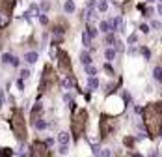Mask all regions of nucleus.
<instances>
[{
  "instance_id": "29",
  "label": "nucleus",
  "mask_w": 162,
  "mask_h": 157,
  "mask_svg": "<svg viewBox=\"0 0 162 157\" xmlns=\"http://www.w3.org/2000/svg\"><path fill=\"white\" fill-rule=\"evenodd\" d=\"M104 71H106V73H108L110 77L114 75V69H112V65H110V64H104Z\"/></svg>"
},
{
  "instance_id": "1",
  "label": "nucleus",
  "mask_w": 162,
  "mask_h": 157,
  "mask_svg": "<svg viewBox=\"0 0 162 157\" xmlns=\"http://www.w3.org/2000/svg\"><path fill=\"white\" fill-rule=\"evenodd\" d=\"M144 125L151 139H156L162 131V103H151L142 110Z\"/></svg>"
},
{
  "instance_id": "15",
  "label": "nucleus",
  "mask_w": 162,
  "mask_h": 157,
  "mask_svg": "<svg viewBox=\"0 0 162 157\" xmlns=\"http://www.w3.org/2000/svg\"><path fill=\"white\" fill-rule=\"evenodd\" d=\"M153 77H155V80L162 82V67H160V65H156L155 69H153Z\"/></svg>"
},
{
  "instance_id": "17",
  "label": "nucleus",
  "mask_w": 162,
  "mask_h": 157,
  "mask_svg": "<svg viewBox=\"0 0 162 157\" xmlns=\"http://www.w3.org/2000/svg\"><path fill=\"white\" fill-rule=\"evenodd\" d=\"M112 26H114V32H118V30L123 26V19H121V17H115V21L112 22Z\"/></svg>"
},
{
  "instance_id": "12",
  "label": "nucleus",
  "mask_w": 162,
  "mask_h": 157,
  "mask_svg": "<svg viewBox=\"0 0 162 157\" xmlns=\"http://www.w3.org/2000/svg\"><path fill=\"white\" fill-rule=\"evenodd\" d=\"M97 86H99L97 77H89L88 79V90H97Z\"/></svg>"
},
{
  "instance_id": "49",
  "label": "nucleus",
  "mask_w": 162,
  "mask_h": 157,
  "mask_svg": "<svg viewBox=\"0 0 162 157\" xmlns=\"http://www.w3.org/2000/svg\"><path fill=\"white\" fill-rule=\"evenodd\" d=\"M160 2H162V0H160Z\"/></svg>"
},
{
  "instance_id": "45",
  "label": "nucleus",
  "mask_w": 162,
  "mask_h": 157,
  "mask_svg": "<svg viewBox=\"0 0 162 157\" xmlns=\"http://www.w3.org/2000/svg\"><path fill=\"white\" fill-rule=\"evenodd\" d=\"M115 2H118V4H119V2H127V0H115Z\"/></svg>"
},
{
  "instance_id": "23",
  "label": "nucleus",
  "mask_w": 162,
  "mask_h": 157,
  "mask_svg": "<svg viewBox=\"0 0 162 157\" xmlns=\"http://www.w3.org/2000/svg\"><path fill=\"white\" fill-rule=\"evenodd\" d=\"M86 32L89 34V37H91V39H93V37L97 36V28H93V26H91V25H88V28H86Z\"/></svg>"
},
{
  "instance_id": "48",
  "label": "nucleus",
  "mask_w": 162,
  "mask_h": 157,
  "mask_svg": "<svg viewBox=\"0 0 162 157\" xmlns=\"http://www.w3.org/2000/svg\"><path fill=\"white\" fill-rule=\"evenodd\" d=\"M127 157H130V155H127Z\"/></svg>"
},
{
  "instance_id": "38",
  "label": "nucleus",
  "mask_w": 162,
  "mask_h": 157,
  "mask_svg": "<svg viewBox=\"0 0 162 157\" xmlns=\"http://www.w3.org/2000/svg\"><path fill=\"white\" fill-rule=\"evenodd\" d=\"M17 88H19V90L24 88V84H22V79H19V80H17Z\"/></svg>"
},
{
  "instance_id": "20",
  "label": "nucleus",
  "mask_w": 162,
  "mask_h": 157,
  "mask_svg": "<svg viewBox=\"0 0 162 157\" xmlns=\"http://www.w3.org/2000/svg\"><path fill=\"white\" fill-rule=\"evenodd\" d=\"M34 124H36V127H37V129H47V127H49V124H47V122H45L43 118H39V120H36Z\"/></svg>"
},
{
  "instance_id": "21",
  "label": "nucleus",
  "mask_w": 162,
  "mask_h": 157,
  "mask_svg": "<svg viewBox=\"0 0 162 157\" xmlns=\"http://www.w3.org/2000/svg\"><path fill=\"white\" fill-rule=\"evenodd\" d=\"M104 43H106V45H114V43H115V36H114V32L106 34V37H104Z\"/></svg>"
},
{
  "instance_id": "34",
  "label": "nucleus",
  "mask_w": 162,
  "mask_h": 157,
  "mask_svg": "<svg viewBox=\"0 0 162 157\" xmlns=\"http://www.w3.org/2000/svg\"><path fill=\"white\" fill-rule=\"evenodd\" d=\"M118 51H123V43L115 39V53H118Z\"/></svg>"
},
{
  "instance_id": "32",
  "label": "nucleus",
  "mask_w": 162,
  "mask_h": 157,
  "mask_svg": "<svg viewBox=\"0 0 162 157\" xmlns=\"http://www.w3.org/2000/svg\"><path fill=\"white\" fill-rule=\"evenodd\" d=\"M160 26H162V25H160L158 21H151V28H153V30H158Z\"/></svg>"
},
{
  "instance_id": "9",
  "label": "nucleus",
  "mask_w": 162,
  "mask_h": 157,
  "mask_svg": "<svg viewBox=\"0 0 162 157\" xmlns=\"http://www.w3.org/2000/svg\"><path fill=\"white\" fill-rule=\"evenodd\" d=\"M60 84H62L63 88H73V86H77V80H75L73 75H65V77H62Z\"/></svg>"
},
{
  "instance_id": "10",
  "label": "nucleus",
  "mask_w": 162,
  "mask_h": 157,
  "mask_svg": "<svg viewBox=\"0 0 162 157\" xmlns=\"http://www.w3.org/2000/svg\"><path fill=\"white\" fill-rule=\"evenodd\" d=\"M99 30L104 32V34H110V32H114V26H112V22H110V21H103L101 25H99Z\"/></svg>"
},
{
  "instance_id": "22",
  "label": "nucleus",
  "mask_w": 162,
  "mask_h": 157,
  "mask_svg": "<svg viewBox=\"0 0 162 157\" xmlns=\"http://www.w3.org/2000/svg\"><path fill=\"white\" fill-rule=\"evenodd\" d=\"M86 73H88L89 77H95V75H97V69H95L93 65H89V64H88V65H86Z\"/></svg>"
},
{
  "instance_id": "5",
  "label": "nucleus",
  "mask_w": 162,
  "mask_h": 157,
  "mask_svg": "<svg viewBox=\"0 0 162 157\" xmlns=\"http://www.w3.org/2000/svg\"><path fill=\"white\" fill-rule=\"evenodd\" d=\"M30 157H51L49 146L45 144V142H41V140L32 142V148H30Z\"/></svg>"
},
{
  "instance_id": "25",
  "label": "nucleus",
  "mask_w": 162,
  "mask_h": 157,
  "mask_svg": "<svg viewBox=\"0 0 162 157\" xmlns=\"http://www.w3.org/2000/svg\"><path fill=\"white\" fill-rule=\"evenodd\" d=\"M112 155V150H108V148H101V151H99V157H110Z\"/></svg>"
},
{
  "instance_id": "31",
  "label": "nucleus",
  "mask_w": 162,
  "mask_h": 157,
  "mask_svg": "<svg viewBox=\"0 0 162 157\" xmlns=\"http://www.w3.org/2000/svg\"><path fill=\"white\" fill-rule=\"evenodd\" d=\"M28 77H30V71H28V69H22V71H21V79H22V80L28 79Z\"/></svg>"
},
{
  "instance_id": "19",
  "label": "nucleus",
  "mask_w": 162,
  "mask_h": 157,
  "mask_svg": "<svg viewBox=\"0 0 162 157\" xmlns=\"http://www.w3.org/2000/svg\"><path fill=\"white\" fill-rule=\"evenodd\" d=\"M80 62H82L84 65H88V64L91 62V56H89V53H86V51H84V53L80 54Z\"/></svg>"
},
{
  "instance_id": "7",
  "label": "nucleus",
  "mask_w": 162,
  "mask_h": 157,
  "mask_svg": "<svg viewBox=\"0 0 162 157\" xmlns=\"http://www.w3.org/2000/svg\"><path fill=\"white\" fill-rule=\"evenodd\" d=\"M58 62H60V71H62V75L65 77V75H73V69H71V60H69V56H67V53H60L58 54Z\"/></svg>"
},
{
  "instance_id": "24",
  "label": "nucleus",
  "mask_w": 162,
  "mask_h": 157,
  "mask_svg": "<svg viewBox=\"0 0 162 157\" xmlns=\"http://www.w3.org/2000/svg\"><path fill=\"white\" fill-rule=\"evenodd\" d=\"M82 43L86 45V47H89V45H91V37H89L88 32H84V36H82Z\"/></svg>"
},
{
  "instance_id": "14",
  "label": "nucleus",
  "mask_w": 162,
  "mask_h": 157,
  "mask_svg": "<svg viewBox=\"0 0 162 157\" xmlns=\"http://www.w3.org/2000/svg\"><path fill=\"white\" fill-rule=\"evenodd\" d=\"M24 60H26L28 64L37 62V53H36V51H34V53H26V54H24Z\"/></svg>"
},
{
  "instance_id": "36",
  "label": "nucleus",
  "mask_w": 162,
  "mask_h": 157,
  "mask_svg": "<svg viewBox=\"0 0 162 157\" xmlns=\"http://www.w3.org/2000/svg\"><path fill=\"white\" fill-rule=\"evenodd\" d=\"M140 30H142L144 34H149V26H147V25H140Z\"/></svg>"
},
{
  "instance_id": "44",
  "label": "nucleus",
  "mask_w": 162,
  "mask_h": 157,
  "mask_svg": "<svg viewBox=\"0 0 162 157\" xmlns=\"http://www.w3.org/2000/svg\"><path fill=\"white\" fill-rule=\"evenodd\" d=\"M158 13H160V15H162V6H158Z\"/></svg>"
},
{
  "instance_id": "40",
  "label": "nucleus",
  "mask_w": 162,
  "mask_h": 157,
  "mask_svg": "<svg viewBox=\"0 0 162 157\" xmlns=\"http://www.w3.org/2000/svg\"><path fill=\"white\" fill-rule=\"evenodd\" d=\"M142 53H144V56H145V58H149V56H151V53H149V49H142Z\"/></svg>"
},
{
  "instance_id": "18",
  "label": "nucleus",
  "mask_w": 162,
  "mask_h": 157,
  "mask_svg": "<svg viewBox=\"0 0 162 157\" xmlns=\"http://www.w3.org/2000/svg\"><path fill=\"white\" fill-rule=\"evenodd\" d=\"M58 142H60V144H67V142H69V135L63 133V131L58 133Z\"/></svg>"
},
{
  "instance_id": "33",
  "label": "nucleus",
  "mask_w": 162,
  "mask_h": 157,
  "mask_svg": "<svg viewBox=\"0 0 162 157\" xmlns=\"http://www.w3.org/2000/svg\"><path fill=\"white\" fill-rule=\"evenodd\" d=\"M41 10H43V11H49V10H51V4L47 2V0H45V2L41 4Z\"/></svg>"
},
{
  "instance_id": "47",
  "label": "nucleus",
  "mask_w": 162,
  "mask_h": 157,
  "mask_svg": "<svg viewBox=\"0 0 162 157\" xmlns=\"http://www.w3.org/2000/svg\"><path fill=\"white\" fill-rule=\"evenodd\" d=\"M160 135H162V131H160Z\"/></svg>"
},
{
  "instance_id": "27",
  "label": "nucleus",
  "mask_w": 162,
  "mask_h": 157,
  "mask_svg": "<svg viewBox=\"0 0 162 157\" xmlns=\"http://www.w3.org/2000/svg\"><path fill=\"white\" fill-rule=\"evenodd\" d=\"M99 151H101V146H99V144H93V146H91V153H93V155H99Z\"/></svg>"
},
{
  "instance_id": "39",
  "label": "nucleus",
  "mask_w": 162,
  "mask_h": 157,
  "mask_svg": "<svg viewBox=\"0 0 162 157\" xmlns=\"http://www.w3.org/2000/svg\"><path fill=\"white\" fill-rule=\"evenodd\" d=\"M39 21H41V25H47V17L45 15H39Z\"/></svg>"
},
{
  "instance_id": "3",
  "label": "nucleus",
  "mask_w": 162,
  "mask_h": 157,
  "mask_svg": "<svg viewBox=\"0 0 162 157\" xmlns=\"http://www.w3.org/2000/svg\"><path fill=\"white\" fill-rule=\"evenodd\" d=\"M86 124H88V112L84 108L73 112V122H71V131H73V139L78 140L82 135H84V129H86Z\"/></svg>"
},
{
  "instance_id": "30",
  "label": "nucleus",
  "mask_w": 162,
  "mask_h": 157,
  "mask_svg": "<svg viewBox=\"0 0 162 157\" xmlns=\"http://www.w3.org/2000/svg\"><path fill=\"white\" fill-rule=\"evenodd\" d=\"M4 101H6V94H4V90L0 88V107L4 105Z\"/></svg>"
},
{
  "instance_id": "41",
  "label": "nucleus",
  "mask_w": 162,
  "mask_h": 157,
  "mask_svg": "<svg viewBox=\"0 0 162 157\" xmlns=\"http://www.w3.org/2000/svg\"><path fill=\"white\" fill-rule=\"evenodd\" d=\"M134 112H136V114H140V112H142V107H138V105H134Z\"/></svg>"
},
{
  "instance_id": "4",
  "label": "nucleus",
  "mask_w": 162,
  "mask_h": 157,
  "mask_svg": "<svg viewBox=\"0 0 162 157\" xmlns=\"http://www.w3.org/2000/svg\"><path fill=\"white\" fill-rule=\"evenodd\" d=\"M58 75L56 71L52 69V65H45L43 67V77H41V84H39V90L41 92H45V90H51L58 84Z\"/></svg>"
},
{
  "instance_id": "35",
  "label": "nucleus",
  "mask_w": 162,
  "mask_h": 157,
  "mask_svg": "<svg viewBox=\"0 0 162 157\" xmlns=\"http://www.w3.org/2000/svg\"><path fill=\"white\" fill-rule=\"evenodd\" d=\"M106 10H108V4L106 2H101L99 4V11H106Z\"/></svg>"
},
{
  "instance_id": "26",
  "label": "nucleus",
  "mask_w": 162,
  "mask_h": 157,
  "mask_svg": "<svg viewBox=\"0 0 162 157\" xmlns=\"http://www.w3.org/2000/svg\"><path fill=\"white\" fill-rule=\"evenodd\" d=\"M95 19H97V13H95L93 10L88 11V21H89V22H91V21H95Z\"/></svg>"
},
{
  "instance_id": "2",
  "label": "nucleus",
  "mask_w": 162,
  "mask_h": 157,
  "mask_svg": "<svg viewBox=\"0 0 162 157\" xmlns=\"http://www.w3.org/2000/svg\"><path fill=\"white\" fill-rule=\"evenodd\" d=\"M11 129H13L15 137L21 142L26 140V122H24V116H22V110L21 108H15L13 114H11Z\"/></svg>"
},
{
  "instance_id": "46",
  "label": "nucleus",
  "mask_w": 162,
  "mask_h": 157,
  "mask_svg": "<svg viewBox=\"0 0 162 157\" xmlns=\"http://www.w3.org/2000/svg\"><path fill=\"white\" fill-rule=\"evenodd\" d=\"M147 2H153V0H147Z\"/></svg>"
},
{
  "instance_id": "13",
  "label": "nucleus",
  "mask_w": 162,
  "mask_h": 157,
  "mask_svg": "<svg viewBox=\"0 0 162 157\" xmlns=\"http://www.w3.org/2000/svg\"><path fill=\"white\" fill-rule=\"evenodd\" d=\"M63 10H65L67 13H73V11L77 10V6H75V2H73V0H67V2L63 4Z\"/></svg>"
},
{
  "instance_id": "37",
  "label": "nucleus",
  "mask_w": 162,
  "mask_h": 157,
  "mask_svg": "<svg viewBox=\"0 0 162 157\" xmlns=\"http://www.w3.org/2000/svg\"><path fill=\"white\" fill-rule=\"evenodd\" d=\"M138 41V37H136V34H132V36H129V43H136Z\"/></svg>"
},
{
  "instance_id": "43",
  "label": "nucleus",
  "mask_w": 162,
  "mask_h": 157,
  "mask_svg": "<svg viewBox=\"0 0 162 157\" xmlns=\"http://www.w3.org/2000/svg\"><path fill=\"white\" fill-rule=\"evenodd\" d=\"M129 155H130V157H142L140 153H129Z\"/></svg>"
},
{
  "instance_id": "42",
  "label": "nucleus",
  "mask_w": 162,
  "mask_h": 157,
  "mask_svg": "<svg viewBox=\"0 0 162 157\" xmlns=\"http://www.w3.org/2000/svg\"><path fill=\"white\" fill-rule=\"evenodd\" d=\"M30 13H37V6L32 4V6H30Z\"/></svg>"
},
{
  "instance_id": "11",
  "label": "nucleus",
  "mask_w": 162,
  "mask_h": 157,
  "mask_svg": "<svg viewBox=\"0 0 162 157\" xmlns=\"http://www.w3.org/2000/svg\"><path fill=\"white\" fill-rule=\"evenodd\" d=\"M2 62H4V64H11V65H15V67L19 65V60L13 58L11 54H4V56H2Z\"/></svg>"
},
{
  "instance_id": "8",
  "label": "nucleus",
  "mask_w": 162,
  "mask_h": 157,
  "mask_svg": "<svg viewBox=\"0 0 162 157\" xmlns=\"http://www.w3.org/2000/svg\"><path fill=\"white\" fill-rule=\"evenodd\" d=\"M13 6H15V0H0V11L6 15L13 11Z\"/></svg>"
},
{
  "instance_id": "28",
  "label": "nucleus",
  "mask_w": 162,
  "mask_h": 157,
  "mask_svg": "<svg viewBox=\"0 0 162 157\" xmlns=\"http://www.w3.org/2000/svg\"><path fill=\"white\" fill-rule=\"evenodd\" d=\"M67 151H69L67 144H60V153H62V155H67Z\"/></svg>"
},
{
  "instance_id": "16",
  "label": "nucleus",
  "mask_w": 162,
  "mask_h": 157,
  "mask_svg": "<svg viewBox=\"0 0 162 157\" xmlns=\"http://www.w3.org/2000/svg\"><path fill=\"white\" fill-rule=\"evenodd\" d=\"M104 58H106V62H112L115 58V49H106L104 51Z\"/></svg>"
},
{
  "instance_id": "6",
  "label": "nucleus",
  "mask_w": 162,
  "mask_h": 157,
  "mask_svg": "<svg viewBox=\"0 0 162 157\" xmlns=\"http://www.w3.org/2000/svg\"><path fill=\"white\" fill-rule=\"evenodd\" d=\"M114 129H115V122H114L110 116L103 114V116H101V139H106L108 135H112Z\"/></svg>"
}]
</instances>
